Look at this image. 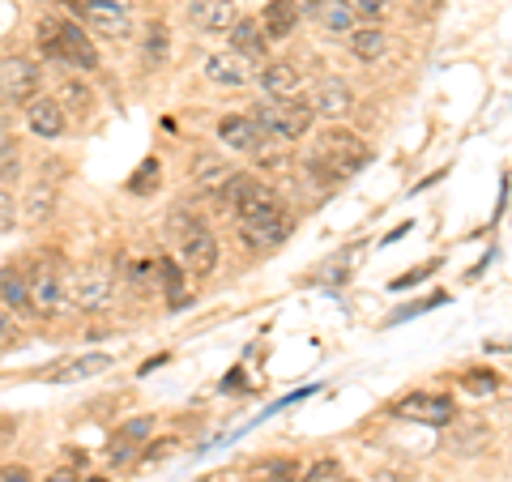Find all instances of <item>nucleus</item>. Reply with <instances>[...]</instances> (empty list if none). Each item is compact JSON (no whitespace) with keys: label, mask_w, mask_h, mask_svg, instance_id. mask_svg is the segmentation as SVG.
<instances>
[{"label":"nucleus","mask_w":512,"mask_h":482,"mask_svg":"<svg viewBox=\"0 0 512 482\" xmlns=\"http://www.w3.org/2000/svg\"><path fill=\"white\" fill-rule=\"evenodd\" d=\"M167 231H171V244H175V261H180L188 273H197V278H210V273L218 269V239H214V231L205 227L197 214H184V210L171 214Z\"/></svg>","instance_id":"3"},{"label":"nucleus","mask_w":512,"mask_h":482,"mask_svg":"<svg viewBox=\"0 0 512 482\" xmlns=\"http://www.w3.org/2000/svg\"><path fill=\"white\" fill-rule=\"evenodd\" d=\"M47 482H82V474H77V470H56Z\"/></svg>","instance_id":"40"},{"label":"nucleus","mask_w":512,"mask_h":482,"mask_svg":"<svg viewBox=\"0 0 512 482\" xmlns=\"http://www.w3.org/2000/svg\"><path fill=\"white\" fill-rule=\"evenodd\" d=\"M22 175V150L9 133H0V180H18Z\"/></svg>","instance_id":"31"},{"label":"nucleus","mask_w":512,"mask_h":482,"mask_svg":"<svg viewBox=\"0 0 512 482\" xmlns=\"http://www.w3.org/2000/svg\"><path fill=\"white\" fill-rule=\"evenodd\" d=\"M13 346H22V325H18V312H9L5 303H0V355Z\"/></svg>","instance_id":"32"},{"label":"nucleus","mask_w":512,"mask_h":482,"mask_svg":"<svg viewBox=\"0 0 512 482\" xmlns=\"http://www.w3.org/2000/svg\"><path fill=\"white\" fill-rule=\"evenodd\" d=\"M235 222H239V235L252 252H274L291 239V218H286L278 192H269L261 180L248 188V197L235 205Z\"/></svg>","instance_id":"1"},{"label":"nucleus","mask_w":512,"mask_h":482,"mask_svg":"<svg viewBox=\"0 0 512 482\" xmlns=\"http://www.w3.org/2000/svg\"><path fill=\"white\" fill-rule=\"evenodd\" d=\"M350 107H355V90H350L342 77H325V82L316 86V94H312V111L316 116H325V120H342Z\"/></svg>","instance_id":"16"},{"label":"nucleus","mask_w":512,"mask_h":482,"mask_svg":"<svg viewBox=\"0 0 512 482\" xmlns=\"http://www.w3.org/2000/svg\"><path fill=\"white\" fill-rule=\"evenodd\" d=\"M261 90L269 94V99H295V94L303 90L299 64H291V60H269L265 69H261Z\"/></svg>","instance_id":"17"},{"label":"nucleus","mask_w":512,"mask_h":482,"mask_svg":"<svg viewBox=\"0 0 512 482\" xmlns=\"http://www.w3.org/2000/svg\"><path fill=\"white\" fill-rule=\"evenodd\" d=\"M154 278H158V286H163V295H167L171 308H180V303H184V286H188V269L175 261V256H158V261H154Z\"/></svg>","instance_id":"23"},{"label":"nucleus","mask_w":512,"mask_h":482,"mask_svg":"<svg viewBox=\"0 0 512 482\" xmlns=\"http://www.w3.org/2000/svg\"><path fill=\"white\" fill-rule=\"evenodd\" d=\"M342 478V465L338 461H333V457H325V461H316L312 465V470L308 474H303L299 482H338Z\"/></svg>","instance_id":"35"},{"label":"nucleus","mask_w":512,"mask_h":482,"mask_svg":"<svg viewBox=\"0 0 512 482\" xmlns=\"http://www.w3.org/2000/svg\"><path fill=\"white\" fill-rule=\"evenodd\" d=\"M0 303L9 312H30V278H26V265L9 261L0 265Z\"/></svg>","instance_id":"20"},{"label":"nucleus","mask_w":512,"mask_h":482,"mask_svg":"<svg viewBox=\"0 0 512 482\" xmlns=\"http://www.w3.org/2000/svg\"><path fill=\"white\" fill-rule=\"evenodd\" d=\"M461 389L483 397V393H495V389H500V376H491V372H470V376H461Z\"/></svg>","instance_id":"34"},{"label":"nucleus","mask_w":512,"mask_h":482,"mask_svg":"<svg viewBox=\"0 0 512 482\" xmlns=\"http://www.w3.org/2000/svg\"><path fill=\"white\" fill-rule=\"evenodd\" d=\"M167 56H171V30H167L163 22H154V26L146 30V64L163 69Z\"/></svg>","instance_id":"29"},{"label":"nucleus","mask_w":512,"mask_h":482,"mask_svg":"<svg viewBox=\"0 0 512 482\" xmlns=\"http://www.w3.org/2000/svg\"><path fill=\"white\" fill-rule=\"evenodd\" d=\"M26 278H30V312L39 320H56L69 312V278H64L56 261L26 265Z\"/></svg>","instance_id":"5"},{"label":"nucleus","mask_w":512,"mask_h":482,"mask_svg":"<svg viewBox=\"0 0 512 482\" xmlns=\"http://www.w3.org/2000/svg\"><path fill=\"white\" fill-rule=\"evenodd\" d=\"M82 26L99 39H128L133 0H82Z\"/></svg>","instance_id":"8"},{"label":"nucleus","mask_w":512,"mask_h":482,"mask_svg":"<svg viewBox=\"0 0 512 482\" xmlns=\"http://www.w3.org/2000/svg\"><path fill=\"white\" fill-rule=\"evenodd\" d=\"M175 444H180V440H158V444H150V448L141 444V453H137V457H141V461H163V457L175 453Z\"/></svg>","instance_id":"36"},{"label":"nucleus","mask_w":512,"mask_h":482,"mask_svg":"<svg viewBox=\"0 0 512 482\" xmlns=\"http://www.w3.org/2000/svg\"><path fill=\"white\" fill-rule=\"evenodd\" d=\"M380 482H406V474H380Z\"/></svg>","instance_id":"41"},{"label":"nucleus","mask_w":512,"mask_h":482,"mask_svg":"<svg viewBox=\"0 0 512 482\" xmlns=\"http://www.w3.org/2000/svg\"><path fill=\"white\" fill-rule=\"evenodd\" d=\"M252 120L256 128L265 133V141H278V146H291V141L299 137H308V128L316 120V111L312 103H303L299 94L295 99H274V103H261L252 111Z\"/></svg>","instance_id":"4"},{"label":"nucleus","mask_w":512,"mask_h":482,"mask_svg":"<svg viewBox=\"0 0 512 482\" xmlns=\"http://www.w3.org/2000/svg\"><path fill=\"white\" fill-rule=\"evenodd\" d=\"M218 141L227 150H235V154H256L265 146V133L256 128L252 116H222L218 120Z\"/></svg>","instance_id":"14"},{"label":"nucleus","mask_w":512,"mask_h":482,"mask_svg":"<svg viewBox=\"0 0 512 482\" xmlns=\"http://www.w3.org/2000/svg\"><path fill=\"white\" fill-rule=\"evenodd\" d=\"M252 73H256V64L244 60L239 52H231V47H227V52H214L210 60H205V77H210L214 86H227V90L231 86H248Z\"/></svg>","instance_id":"13"},{"label":"nucleus","mask_w":512,"mask_h":482,"mask_svg":"<svg viewBox=\"0 0 512 482\" xmlns=\"http://www.w3.org/2000/svg\"><path fill=\"white\" fill-rule=\"evenodd\" d=\"M188 22L205 35H227L239 22V9L235 0H188Z\"/></svg>","instance_id":"11"},{"label":"nucleus","mask_w":512,"mask_h":482,"mask_svg":"<svg viewBox=\"0 0 512 482\" xmlns=\"http://www.w3.org/2000/svg\"><path fill=\"white\" fill-rule=\"evenodd\" d=\"M244 482H299V461L295 457H261L248 465Z\"/></svg>","instance_id":"24"},{"label":"nucleus","mask_w":512,"mask_h":482,"mask_svg":"<svg viewBox=\"0 0 512 482\" xmlns=\"http://www.w3.org/2000/svg\"><path fill=\"white\" fill-rule=\"evenodd\" d=\"M56 103L64 107L69 120H90L94 116V90L82 82V77H64L56 86Z\"/></svg>","instance_id":"21"},{"label":"nucleus","mask_w":512,"mask_h":482,"mask_svg":"<svg viewBox=\"0 0 512 482\" xmlns=\"http://www.w3.org/2000/svg\"><path fill=\"white\" fill-rule=\"evenodd\" d=\"M52 214H56V184L52 180H39L18 201V222H26V227H43Z\"/></svg>","instance_id":"19"},{"label":"nucleus","mask_w":512,"mask_h":482,"mask_svg":"<svg viewBox=\"0 0 512 482\" xmlns=\"http://www.w3.org/2000/svg\"><path fill=\"white\" fill-rule=\"evenodd\" d=\"M111 440H120V444H150L154 440V419L150 414H141V419H128V423H120V431Z\"/></svg>","instance_id":"30"},{"label":"nucleus","mask_w":512,"mask_h":482,"mask_svg":"<svg viewBox=\"0 0 512 482\" xmlns=\"http://www.w3.org/2000/svg\"><path fill=\"white\" fill-rule=\"evenodd\" d=\"M158 184H163V163H158V158H146L133 180H128V192H133V197H150V192H158Z\"/></svg>","instance_id":"28"},{"label":"nucleus","mask_w":512,"mask_h":482,"mask_svg":"<svg viewBox=\"0 0 512 482\" xmlns=\"http://www.w3.org/2000/svg\"><path fill=\"white\" fill-rule=\"evenodd\" d=\"M350 52H355V60H380L384 52H389V35L372 22V26H355L350 30Z\"/></svg>","instance_id":"27"},{"label":"nucleus","mask_w":512,"mask_h":482,"mask_svg":"<svg viewBox=\"0 0 512 482\" xmlns=\"http://www.w3.org/2000/svg\"><path fill=\"white\" fill-rule=\"evenodd\" d=\"M18 227V197L9 188H0V235H9Z\"/></svg>","instance_id":"33"},{"label":"nucleus","mask_w":512,"mask_h":482,"mask_svg":"<svg viewBox=\"0 0 512 482\" xmlns=\"http://www.w3.org/2000/svg\"><path fill=\"white\" fill-rule=\"evenodd\" d=\"M325 163L342 175V180H350L363 163H367V146L355 137V133H346V128H338V133H325V141H320V150H316Z\"/></svg>","instance_id":"9"},{"label":"nucleus","mask_w":512,"mask_h":482,"mask_svg":"<svg viewBox=\"0 0 512 482\" xmlns=\"http://www.w3.org/2000/svg\"><path fill=\"white\" fill-rule=\"evenodd\" d=\"M111 295H116V273L107 265H82L69 273V308L94 316V312H107Z\"/></svg>","instance_id":"6"},{"label":"nucleus","mask_w":512,"mask_h":482,"mask_svg":"<svg viewBox=\"0 0 512 482\" xmlns=\"http://www.w3.org/2000/svg\"><path fill=\"white\" fill-rule=\"evenodd\" d=\"M111 367V355L94 350V355H77V359H64L56 367L39 372V380H52V384H77V380H90V376H103Z\"/></svg>","instance_id":"15"},{"label":"nucleus","mask_w":512,"mask_h":482,"mask_svg":"<svg viewBox=\"0 0 512 482\" xmlns=\"http://www.w3.org/2000/svg\"><path fill=\"white\" fill-rule=\"evenodd\" d=\"M39 52L64 64V69H77V73H94L99 69V47L86 35L82 22H64V18H43L39 22Z\"/></svg>","instance_id":"2"},{"label":"nucleus","mask_w":512,"mask_h":482,"mask_svg":"<svg viewBox=\"0 0 512 482\" xmlns=\"http://www.w3.org/2000/svg\"><path fill=\"white\" fill-rule=\"evenodd\" d=\"M231 175H235L231 163H222V158H201L197 171H192V188L205 192V197H218L222 184H227Z\"/></svg>","instance_id":"26"},{"label":"nucleus","mask_w":512,"mask_h":482,"mask_svg":"<svg viewBox=\"0 0 512 482\" xmlns=\"http://www.w3.org/2000/svg\"><path fill=\"white\" fill-rule=\"evenodd\" d=\"M227 35H231V52H239V56L252 60V64L269 56V35H265V26L256 22V18H239L227 30Z\"/></svg>","instance_id":"18"},{"label":"nucleus","mask_w":512,"mask_h":482,"mask_svg":"<svg viewBox=\"0 0 512 482\" xmlns=\"http://www.w3.org/2000/svg\"><path fill=\"white\" fill-rule=\"evenodd\" d=\"M316 18L329 35H350V30L359 26V9H355V0H325Z\"/></svg>","instance_id":"25"},{"label":"nucleus","mask_w":512,"mask_h":482,"mask_svg":"<svg viewBox=\"0 0 512 482\" xmlns=\"http://www.w3.org/2000/svg\"><path fill=\"white\" fill-rule=\"evenodd\" d=\"M26 128L30 137L39 141H60L64 133H69V116H64V107L56 103V94H35L26 107Z\"/></svg>","instance_id":"10"},{"label":"nucleus","mask_w":512,"mask_h":482,"mask_svg":"<svg viewBox=\"0 0 512 482\" xmlns=\"http://www.w3.org/2000/svg\"><path fill=\"white\" fill-rule=\"evenodd\" d=\"M43 90V69L30 56H5L0 60V103L26 107Z\"/></svg>","instance_id":"7"},{"label":"nucleus","mask_w":512,"mask_h":482,"mask_svg":"<svg viewBox=\"0 0 512 482\" xmlns=\"http://www.w3.org/2000/svg\"><path fill=\"white\" fill-rule=\"evenodd\" d=\"M291 5L299 9V18H316V13H320V5H325V0H291Z\"/></svg>","instance_id":"39"},{"label":"nucleus","mask_w":512,"mask_h":482,"mask_svg":"<svg viewBox=\"0 0 512 482\" xmlns=\"http://www.w3.org/2000/svg\"><path fill=\"white\" fill-rule=\"evenodd\" d=\"M338 482H355V478H338Z\"/></svg>","instance_id":"42"},{"label":"nucleus","mask_w":512,"mask_h":482,"mask_svg":"<svg viewBox=\"0 0 512 482\" xmlns=\"http://www.w3.org/2000/svg\"><path fill=\"white\" fill-rule=\"evenodd\" d=\"M397 414L402 419H419V423H427V427H448L457 419V406L448 397H440V393H414V397H406L402 406H397Z\"/></svg>","instance_id":"12"},{"label":"nucleus","mask_w":512,"mask_h":482,"mask_svg":"<svg viewBox=\"0 0 512 482\" xmlns=\"http://www.w3.org/2000/svg\"><path fill=\"white\" fill-rule=\"evenodd\" d=\"M0 482H35V474H30V465H5Z\"/></svg>","instance_id":"38"},{"label":"nucleus","mask_w":512,"mask_h":482,"mask_svg":"<svg viewBox=\"0 0 512 482\" xmlns=\"http://www.w3.org/2000/svg\"><path fill=\"white\" fill-rule=\"evenodd\" d=\"M389 5L393 0H355V9H359V18H384V13H389Z\"/></svg>","instance_id":"37"},{"label":"nucleus","mask_w":512,"mask_h":482,"mask_svg":"<svg viewBox=\"0 0 512 482\" xmlns=\"http://www.w3.org/2000/svg\"><path fill=\"white\" fill-rule=\"evenodd\" d=\"M299 22H303V18H299V9L291 5V0H269L265 13H261V26H265L269 43H274V39H291Z\"/></svg>","instance_id":"22"}]
</instances>
